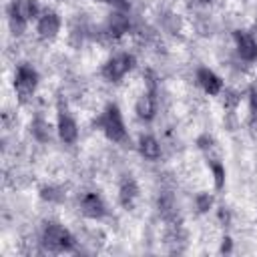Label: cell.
<instances>
[{"label":"cell","instance_id":"6da1fadb","mask_svg":"<svg viewBox=\"0 0 257 257\" xmlns=\"http://www.w3.org/2000/svg\"><path fill=\"white\" fill-rule=\"evenodd\" d=\"M94 124L98 126V131H102V135L110 143H124L126 141V124H124V118H122L118 104L108 102L102 108V112L98 114Z\"/></svg>","mask_w":257,"mask_h":257},{"label":"cell","instance_id":"7a4b0ae2","mask_svg":"<svg viewBox=\"0 0 257 257\" xmlns=\"http://www.w3.org/2000/svg\"><path fill=\"white\" fill-rule=\"evenodd\" d=\"M40 243L44 245L46 251H52V253H68L74 249L76 245V239L72 237V233L60 225V223H46L44 229H42V237H40Z\"/></svg>","mask_w":257,"mask_h":257},{"label":"cell","instance_id":"3957f363","mask_svg":"<svg viewBox=\"0 0 257 257\" xmlns=\"http://www.w3.org/2000/svg\"><path fill=\"white\" fill-rule=\"evenodd\" d=\"M137 64V58L131 52H118L112 54L100 68V74L106 82H120Z\"/></svg>","mask_w":257,"mask_h":257},{"label":"cell","instance_id":"277c9868","mask_svg":"<svg viewBox=\"0 0 257 257\" xmlns=\"http://www.w3.org/2000/svg\"><path fill=\"white\" fill-rule=\"evenodd\" d=\"M38 82H40V76H38V70L32 64H28V62L18 64V68L14 72V90H16V94L22 102L36 92Z\"/></svg>","mask_w":257,"mask_h":257},{"label":"cell","instance_id":"5b68a950","mask_svg":"<svg viewBox=\"0 0 257 257\" xmlns=\"http://www.w3.org/2000/svg\"><path fill=\"white\" fill-rule=\"evenodd\" d=\"M56 135L64 145H74L78 141V122L76 118L68 112L66 106H58L56 110Z\"/></svg>","mask_w":257,"mask_h":257},{"label":"cell","instance_id":"8992f818","mask_svg":"<svg viewBox=\"0 0 257 257\" xmlns=\"http://www.w3.org/2000/svg\"><path fill=\"white\" fill-rule=\"evenodd\" d=\"M78 209H80V213L86 217V219H94V221H98V219H102L104 215H106V203H104V199H102V195L100 193H96V191H86V193H82L80 197H78Z\"/></svg>","mask_w":257,"mask_h":257},{"label":"cell","instance_id":"52a82bcc","mask_svg":"<svg viewBox=\"0 0 257 257\" xmlns=\"http://www.w3.org/2000/svg\"><path fill=\"white\" fill-rule=\"evenodd\" d=\"M60 28H62L60 14L56 10H52V8H44L42 14L36 20V32H38V36L44 38V40H52V38L58 36Z\"/></svg>","mask_w":257,"mask_h":257},{"label":"cell","instance_id":"ba28073f","mask_svg":"<svg viewBox=\"0 0 257 257\" xmlns=\"http://www.w3.org/2000/svg\"><path fill=\"white\" fill-rule=\"evenodd\" d=\"M195 80H197L199 88H201L205 94H209V96L221 94V92H223V86H225L223 78H221L213 68H209V66H199V68L195 70Z\"/></svg>","mask_w":257,"mask_h":257},{"label":"cell","instance_id":"9c48e42d","mask_svg":"<svg viewBox=\"0 0 257 257\" xmlns=\"http://www.w3.org/2000/svg\"><path fill=\"white\" fill-rule=\"evenodd\" d=\"M42 6L38 4V0H12L8 4V16L12 18H20L24 22H36L38 16L42 14Z\"/></svg>","mask_w":257,"mask_h":257},{"label":"cell","instance_id":"30bf717a","mask_svg":"<svg viewBox=\"0 0 257 257\" xmlns=\"http://www.w3.org/2000/svg\"><path fill=\"white\" fill-rule=\"evenodd\" d=\"M233 42L237 56L245 62H255L257 60V40L251 32L247 30H233Z\"/></svg>","mask_w":257,"mask_h":257},{"label":"cell","instance_id":"8fae6325","mask_svg":"<svg viewBox=\"0 0 257 257\" xmlns=\"http://www.w3.org/2000/svg\"><path fill=\"white\" fill-rule=\"evenodd\" d=\"M131 28V20L128 16L122 12V10H112L106 18H104V24H102V32L108 36V38H120L128 32Z\"/></svg>","mask_w":257,"mask_h":257},{"label":"cell","instance_id":"7c38bea8","mask_svg":"<svg viewBox=\"0 0 257 257\" xmlns=\"http://www.w3.org/2000/svg\"><path fill=\"white\" fill-rule=\"evenodd\" d=\"M135 114H137V118H141L145 122H149V120H153L157 116V98H155V94L151 90L143 92L137 98V102H135Z\"/></svg>","mask_w":257,"mask_h":257},{"label":"cell","instance_id":"4fadbf2b","mask_svg":"<svg viewBox=\"0 0 257 257\" xmlns=\"http://www.w3.org/2000/svg\"><path fill=\"white\" fill-rule=\"evenodd\" d=\"M137 149H139V155L147 161H159L161 159V143L155 135H141L139 141H137Z\"/></svg>","mask_w":257,"mask_h":257},{"label":"cell","instance_id":"5bb4252c","mask_svg":"<svg viewBox=\"0 0 257 257\" xmlns=\"http://www.w3.org/2000/svg\"><path fill=\"white\" fill-rule=\"evenodd\" d=\"M139 197V185L133 177H126L120 181V187H118V203L124 207V209H131L135 205Z\"/></svg>","mask_w":257,"mask_h":257},{"label":"cell","instance_id":"9a60e30c","mask_svg":"<svg viewBox=\"0 0 257 257\" xmlns=\"http://www.w3.org/2000/svg\"><path fill=\"white\" fill-rule=\"evenodd\" d=\"M207 167L213 175V183H215V189L221 191L225 187V177H227V171H225V165L215 159V157H207Z\"/></svg>","mask_w":257,"mask_h":257},{"label":"cell","instance_id":"2e32d148","mask_svg":"<svg viewBox=\"0 0 257 257\" xmlns=\"http://www.w3.org/2000/svg\"><path fill=\"white\" fill-rule=\"evenodd\" d=\"M50 122L48 120H44V118H34L32 120V124H30V133L34 135V139L36 141H40V143H46V141H50Z\"/></svg>","mask_w":257,"mask_h":257},{"label":"cell","instance_id":"e0dca14e","mask_svg":"<svg viewBox=\"0 0 257 257\" xmlns=\"http://www.w3.org/2000/svg\"><path fill=\"white\" fill-rule=\"evenodd\" d=\"M40 199H44L48 203H62L64 201V193H62V189L48 185V187H42L40 189Z\"/></svg>","mask_w":257,"mask_h":257},{"label":"cell","instance_id":"ac0fdd59","mask_svg":"<svg viewBox=\"0 0 257 257\" xmlns=\"http://www.w3.org/2000/svg\"><path fill=\"white\" fill-rule=\"evenodd\" d=\"M213 207V195L209 193H199L195 197V209L199 213H209V209Z\"/></svg>","mask_w":257,"mask_h":257},{"label":"cell","instance_id":"d6986e66","mask_svg":"<svg viewBox=\"0 0 257 257\" xmlns=\"http://www.w3.org/2000/svg\"><path fill=\"white\" fill-rule=\"evenodd\" d=\"M213 137H209V135H201L199 139H197V145H199V149L201 151H211L213 149Z\"/></svg>","mask_w":257,"mask_h":257},{"label":"cell","instance_id":"ffe728a7","mask_svg":"<svg viewBox=\"0 0 257 257\" xmlns=\"http://www.w3.org/2000/svg\"><path fill=\"white\" fill-rule=\"evenodd\" d=\"M229 253L231 251V237H223V243H221V253Z\"/></svg>","mask_w":257,"mask_h":257},{"label":"cell","instance_id":"44dd1931","mask_svg":"<svg viewBox=\"0 0 257 257\" xmlns=\"http://www.w3.org/2000/svg\"><path fill=\"white\" fill-rule=\"evenodd\" d=\"M94 2H98V4H116V6L120 8V4H118V0H94Z\"/></svg>","mask_w":257,"mask_h":257},{"label":"cell","instance_id":"7402d4cb","mask_svg":"<svg viewBox=\"0 0 257 257\" xmlns=\"http://www.w3.org/2000/svg\"><path fill=\"white\" fill-rule=\"evenodd\" d=\"M201 4H209V2H213V0H199Z\"/></svg>","mask_w":257,"mask_h":257}]
</instances>
